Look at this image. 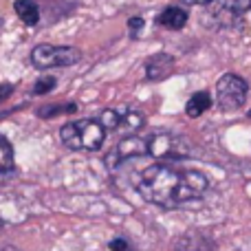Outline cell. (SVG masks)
<instances>
[{
    "label": "cell",
    "instance_id": "1",
    "mask_svg": "<svg viewBox=\"0 0 251 251\" xmlns=\"http://www.w3.org/2000/svg\"><path fill=\"white\" fill-rule=\"evenodd\" d=\"M137 190L146 201L161 207H178L196 201L207 190V176L199 170H183L174 165H150L141 174Z\"/></svg>",
    "mask_w": 251,
    "mask_h": 251
},
{
    "label": "cell",
    "instance_id": "2",
    "mask_svg": "<svg viewBox=\"0 0 251 251\" xmlns=\"http://www.w3.org/2000/svg\"><path fill=\"white\" fill-rule=\"evenodd\" d=\"M60 139L66 148L71 150H100L106 139V130L101 128L100 122L95 119H82V122H71L62 126Z\"/></svg>",
    "mask_w": 251,
    "mask_h": 251
},
{
    "label": "cell",
    "instance_id": "3",
    "mask_svg": "<svg viewBox=\"0 0 251 251\" xmlns=\"http://www.w3.org/2000/svg\"><path fill=\"white\" fill-rule=\"evenodd\" d=\"M82 60V53L75 47H53L40 44L31 51V62L35 69H53V66H73Z\"/></svg>",
    "mask_w": 251,
    "mask_h": 251
},
{
    "label": "cell",
    "instance_id": "4",
    "mask_svg": "<svg viewBox=\"0 0 251 251\" xmlns=\"http://www.w3.org/2000/svg\"><path fill=\"white\" fill-rule=\"evenodd\" d=\"M218 106L223 110H238L247 100V82L234 73H227L216 84Z\"/></svg>",
    "mask_w": 251,
    "mask_h": 251
},
{
    "label": "cell",
    "instance_id": "5",
    "mask_svg": "<svg viewBox=\"0 0 251 251\" xmlns=\"http://www.w3.org/2000/svg\"><path fill=\"white\" fill-rule=\"evenodd\" d=\"M148 154L156 159H183L187 156V143L172 134H154L148 139Z\"/></svg>",
    "mask_w": 251,
    "mask_h": 251
},
{
    "label": "cell",
    "instance_id": "6",
    "mask_svg": "<svg viewBox=\"0 0 251 251\" xmlns=\"http://www.w3.org/2000/svg\"><path fill=\"white\" fill-rule=\"evenodd\" d=\"M143 154H148V141H146V139H141V137H126V139H122V141L113 148V152L108 154L106 163H108V168H117V165L124 163V161L134 159V156H143Z\"/></svg>",
    "mask_w": 251,
    "mask_h": 251
},
{
    "label": "cell",
    "instance_id": "7",
    "mask_svg": "<svg viewBox=\"0 0 251 251\" xmlns=\"http://www.w3.org/2000/svg\"><path fill=\"white\" fill-rule=\"evenodd\" d=\"M174 69V57L168 55V53H156L150 60L146 62V75L152 82H159V79H165Z\"/></svg>",
    "mask_w": 251,
    "mask_h": 251
},
{
    "label": "cell",
    "instance_id": "8",
    "mask_svg": "<svg viewBox=\"0 0 251 251\" xmlns=\"http://www.w3.org/2000/svg\"><path fill=\"white\" fill-rule=\"evenodd\" d=\"M185 22H187V11L181 7H168L159 16V25L168 26V29H183Z\"/></svg>",
    "mask_w": 251,
    "mask_h": 251
},
{
    "label": "cell",
    "instance_id": "9",
    "mask_svg": "<svg viewBox=\"0 0 251 251\" xmlns=\"http://www.w3.org/2000/svg\"><path fill=\"white\" fill-rule=\"evenodd\" d=\"M13 7H16V13L20 16V20L25 22V25H38L40 9H38V4H35V0H18Z\"/></svg>",
    "mask_w": 251,
    "mask_h": 251
},
{
    "label": "cell",
    "instance_id": "10",
    "mask_svg": "<svg viewBox=\"0 0 251 251\" xmlns=\"http://www.w3.org/2000/svg\"><path fill=\"white\" fill-rule=\"evenodd\" d=\"M209 106H212V97L205 91H199L190 97V101H187V106H185V113L190 115V117H201Z\"/></svg>",
    "mask_w": 251,
    "mask_h": 251
},
{
    "label": "cell",
    "instance_id": "11",
    "mask_svg": "<svg viewBox=\"0 0 251 251\" xmlns=\"http://www.w3.org/2000/svg\"><path fill=\"white\" fill-rule=\"evenodd\" d=\"M143 126V115L141 113H126L119 117V126L117 128H124V130H139Z\"/></svg>",
    "mask_w": 251,
    "mask_h": 251
},
{
    "label": "cell",
    "instance_id": "12",
    "mask_svg": "<svg viewBox=\"0 0 251 251\" xmlns=\"http://www.w3.org/2000/svg\"><path fill=\"white\" fill-rule=\"evenodd\" d=\"M119 117H122V115L115 113V110H104V113H101V119H100L101 128L104 130H115L119 126Z\"/></svg>",
    "mask_w": 251,
    "mask_h": 251
},
{
    "label": "cell",
    "instance_id": "13",
    "mask_svg": "<svg viewBox=\"0 0 251 251\" xmlns=\"http://www.w3.org/2000/svg\"><path fill=\"white\" fill-rule=\"evenodd\" d=\"M77 106L69 104V106H51V108H40L38 115L40 117H53V115H60V113H75Z\"/></svg>",
    "mask_w": 251,
    "mask_h": 251
},
{
    "label": "cell",
    "instance_id": "14",
    "mask_svg": "<svg viewBox=\"0 0 251 251\" xmlns=\"http://www.w3.org/2000/svg\"><path fill=\"white\" fill-rule=\"evenodd\" d=\"M53 86H55V77H44V79H38L33 86V93L35 95H44V93L53 91Z\"/></svg>",
    "mask_w": 251,
    "mask_h": 251
},
{
    "label": "cell",
    "instance_id": "15",
    "mask_svg": "<svg viewBox=\"0 0 251 251\" xmlns=\"http://www.w3.org/2000/svg\"><path fill=\"white\" fill-rule=\"evenodd\" d=\"M0 163H11V148L4 139H0Z\"/></svg>",
    "mask_w": 251,
    "mask_h": 251
},
{
    "label": "cell",
    "instance_id": "16",
    "mask_svg": "<svg viewBox=\"0 0 251 251\" xmlns=\"http://www.w3.org/2000/svg\"><path fill=\"white\" fill-rule=\"evenodd\" d=\"M110 251H132V247L128 245V240H124V238H115V240H110Z\"/></svg>",
    "mask_w": 251,
    "mask_h": 251
},
{
    "label": "cell",
    "instance_id": "17",
    "mask_svg": "<svg viewBox=\"0 0 251 251\" xmlns=\"http://www.w3.org/2000/svg\"><path fill=\"white\" fill-rule=\"evenodd\" d=\"M128 26H130V31H132V35H137L139 29L143 26V20H141V18H132V20L128 22Z\"/></svg>",
    "mask_w": 251,
    "mask_h": 251
},
{
    "label": "cell",
    "instance_id": "18",
    "mask_svg": "<svg viewBox=\"0 0 251 251\" xmlns=\"http://www.w3.org/2000/svg\"><path fill=\"white\" fill-rule=\"evenodd\" d=\"M13 93V86L11 84H0V101H4L9 95Z\"/></svg>",
    "mask_w": 251,
    "mask_h": 251
},
{
    "label": "cell",
    "instance_id": "19",
    "mask_svg": "<svg viewBox=\"0 0 251 251\" xmlns=\"http://www.w3.org/2000/svg\"><path fill=\"white\" fill-rule=\"evenodd\" d=\"M187 4H205V2H212V0H185Z\"/></svg>",
    "mask_w": 251,
    "mask_h": 251
},
{
    "label": "cell",
    "instance_id": "20",
    "mask_svg": "<svg viewBox=\"0 0 251 251\" xmlns=\"http://www.w3.org/2000/svg\"><path fill=\"white\" fill-rule=\"evenodd\" d=\"M2 225H4V223H2V221H0V227H2Z\"/></svg>",
    "mask_w": 251,
    "mask_h": 251
},
{
    "label": "cell",
    "instance_id": "21",
    "mask_svg": "<svg viewBox=\"0 0 251 251\" xmlns=\"http://www.w3.org/2000/svg\"><path fill=\"white\" fill-rule=\"evenodd\" d=\"M249 119H251V110H249Z\"/></svg>",
    "mask_w": 251,
    "mask_h": 251
},
{
    "label": "cell",
    "instance_id": "22",
    "mask_svg": "<svg viewBox=\"0 0 251 251\" xmlns=\"http://www.w3.org/2000/svg\"><path fill=\"white\" fill-rule=\"evenodd\" d=\"M249 2H251V0H249Z\"/></svg>",
    "mask_w": 251,
    "mask_h": 251
}]
</instances>
